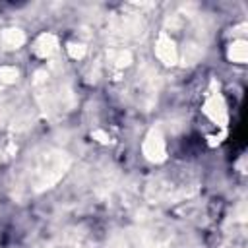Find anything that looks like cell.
Returning <instances> with one entry per match:
<instances>
[{"label":"cell","mask_w":248,"mask_h":248,"mask_svg":"<svg viewBox=\"0 0 248 248\" xmlns=\"http://www.w3.org/2000/svg\"><path fill=\"white\" fill-rule=\"evenodd\" d=\"M155 56H157L163 64H167V66H174V64L178 62V48H176L172 37L167 35L165 31L159 33V37H157V43H155Z\"/></svg>","instance_id":"obj_4"},{"label":"cell","mask_w":248,"mask_h":248,"mask_svg":"<svg viewBox=\"0 0 248 248\" xmlns=\"http://www.w3.org/2000/svg\"><path fill=\"white\" fill-rule=\"evenodd\" d=\"M203 114L219 128H225L229 124V108H227V103H225V97L219 89V83L213 79L209 83V89H207V95H205V101H203V107H202Z\"/></svg>","instance_id":"obj_2"},{"label":"cell","mask_w":248,"mask_h":248,"mask_svg":"<svg viewBox=\"0 0 248 248\" xmlns=\"http://www.w3.org/2000/svg\"><path fill=\"white\" fill-rule=\"evenodd\" d=\"M202 58V46L196 43H188L184 45V52H182V64H196Z\"/></svg>","instance_id":"obj_9"},{"label":"cell","mask_w":248,"mask_h":248,"mask_svg":"<svg viewBox=\"0 0 248 248\" xmlns=\"http://www.w3.org/2000/svg\"><path fill=\"white\" fill-rule=\"evenodd\" d=\"M17 78H19V70L16 66H2L0 68V83L10 85V83H16Z\"/></svg>","instance_id":"obj_10"},{"label":"cell","mask_w":248,"mask_h":248,"mask_svg":"<svg viewBox=\"0 0 248 248\" xmlns=\"http://www.w3.org/2000/svg\"><path fill=\"white\" fill-rule=\"evenodd\" d=\"M72 159L66 151L60 149H46L45 153L37 155L29 172V182L35 192H43L52 188L70 169Z\"/></svg>","instance_id":"obj_1"},{"label":"cell","mask_w":248,"mask_h":248,"mask_svg":"<svg viewBox=\"0 0 248 248\" xmlns=\"http://www.w3.org/2000/svg\"><path fill=\"white\" fill-rule=\"evenodd\" d=\"M91 136H93L97 141H101V143H108V141H110L108 134H107V132H103V130H93V132H91Z\"/></svg>","instance_id":"obj_12"},{"label":"cell","mask_w":248,"mask_h":248,"mask_svg":"<svg viewBox=\"0 0 248 248\" xmlns=\"http://www.w3.org/2000/svg\"><path fill=\"white\" fill-rule=\"evenodd\" d=\"M0 41L6 48L14 50V48H19L23 43H25V33L19 29V27H8L2 31L0 35Z\"/></svg>","instance_id":"obj_6"},{"label":"cell","mask_w":248,"mask_h":248,"mask_svg":"<svg viewBox=\"0 0 248 248\" xmlns=\"http://www.w3.org/2000/svg\"><path fill=\"white\" fill-rule=\"evenodd\" d=\"M66 50H68V54H70L74 60H81V58L85 56V52H87V48H85L83 43H68Z\"/></svg>","instance_id":"obj_11"},{"label":"cell","mask_w":248,"mask_h":248,"mask_svg":"<svg viewBox=\"0 0 248 248\" xmlns=\"http://www.w3.org/2000/svg\"><path fill=\"white\" fill-rule=\"evenodd\" d=\"M107 60H108L110 66L122 70V68H126V66H130V62H132V52H130L128 48H108Z\"/></svg>","instance_id":"obj_8"},{"label":"cell","mask_w":248,"mask_h":248,"mask_svg":"<svg viewBox=\"0 0 248 248\" xmlns=\"http://www.w3.org/2000/svg\"><path fill=\"white\" fill-rule=\"evenodd\" d=\"M227 58L234 64H244L248 60V43L244 39H236L227 48Z\"/></svg>","instance_id":"obj_7"},{"label":"cell","mask_w":248,"mask_h":248,"mask_svg":"<svg viewBox=\"0 0 248 248\" xmlns=\"http://www.w3.org/2000/svg\"><path fill=\"white\" fill-rule=\"evenodd\" d=\"M141 153L149 163H163L167 161V143L161 128H151L141 143Z\"/></svg>","instance_id":"obj_3"},{"label":"cell","mask_w":248,"mask_h":248,"mask_svg":"<svg viewBox=\"0 0 248 248\" xmlns=\"http://www.w3.org/2000/svg\"><path fill=\"white\" fill-rule=\"evenodd\" d=\"M31 50L39 58H50L58 50V39H56V35H52V33H41L35 39Z\"/></svg>","instance_id":"obj_5"}]
</instances>
